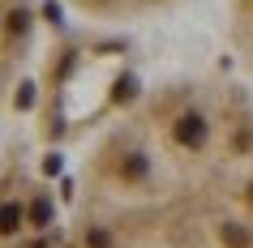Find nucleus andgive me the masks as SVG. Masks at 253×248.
Here are the masks:
<instances>
[{"mask_svg": "<svg viewBox=\"0 0 253 248\" xmlns=\"http://www.w3.org/2000/svg\"><path fill=\"white\" fill-rule=\"evenodd\" d=\"M223 35L236 69L253 81V0H223Z\"/></svg>", "mask_w": 253, "mask_h": 248, "instance_id": "nucleus-3", "label": "nucleus"}, {"mask_svg": "<svg viewBox=\"0 0 253 248\" xmlns=\"http://www.w3.org/2000/svg\"><path fill=\"white\" fill-rule=\"evenodd\" d=\"M73 248H253V81L172 73L112 107L69 180Z\"/></svg>", "mask_w": 253, "mask_h": 248, "instance_id": "nucleus-1", "label": "nucleus"}, {"mask_svg": "<svg viewBox=\"0 0 253 248\" xmlns=\"http://www.w3.org/2000/svg\"><path fill=\"white\" fill-rule=\"evenodd\" d=\"M60 4L94 26H142L155 17H172L193 0H60Z\"/></svg>", "mask_w": 253, "mask_h": 248, "instance_id": "nucleus-2", "label": "nucleus"}]
</instances>
